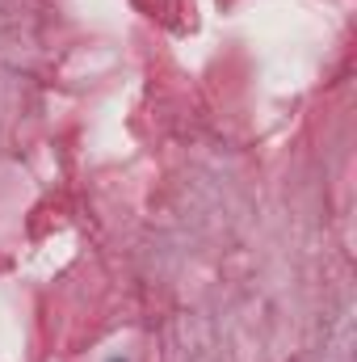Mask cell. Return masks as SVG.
<instances>
[{
	"mask_svg": "<svg viewBox=\"0 0 357 362\" xmlns=\"http://www.w3.org/2000/svg\"><path fill=\"white\" fill-rule=\"evenodd\" d=\"M114 362H122V358H114Z\"/></svg>",
	"mask_w": 357,
	"mask_h": 362,
	"instance_id": "6da1fadb",
	"label": "cell"
}]
</instances>
